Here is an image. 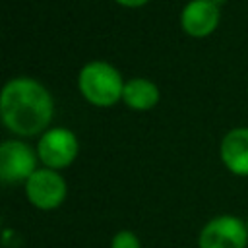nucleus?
<instances>
[{
  "label": "nucleus",
  "mask_w": 248,
  "mask_h": 248,
  "mask_svg": "<svg viewBox=\"0 0 248 248\" xmlns=\"http://www.w3.org/2000/svg\"><path fill=\"white\" fill-rule=\"evenodd\" d=\"M116 2L118 4H124V6H130V8H138V6H143L149 0H116Z\"/></svg>",
  "instance_id": "nucleus-11"
},
{
  "label": "nucleus",
  "mask_w": 248,
  "mask_h": 248,
  "mask_svg": "<svg viewBox=\"0 0 248 248\" xmlns=\"http://www.w3.org/2000/svg\"><path fill=\"white\" fill-rule=\"evenodd\" d=\"M110 248H141V244H140V238H138L136 232H132V231H118L112 236Z\"/></svg>",
  "instance_id": "nucleus-10"
},
{
  "label": "nucleus",
  "mask_w": 248,
  "mask_h": 248,
  "mask_svg": "<svg viewBox=\"0 0 248 248\" xmlns=\"http://www.w3.org/2000/svg\"><path fill=\"white\" fill-rule=\"evenodd\" d=\"M248 227L234 215H219L211 219L200 232V248H246Z\"/></svg>",
  "instance_id": "nucleus-3"
},
{
  "label": "nucleus",
  "mask_w": 248,
  "mask_h": 248,
  "mask_svg": "<svg viewBox=\"0 0 248 248\" xmlns=\"http://www.w3.org/2000/svg\"><path fill=\"white\" fill-rule=\"evenodd\" d=\"M182 29L192 37L209 35L219 23V8L213 0H192L184 6L180 16Z\"/></svg>",
  "instance_id": "nucleus-7"
},
{
  "label": "nucleus",
  "mask_w": 248,
  "mask_h": 248,
  "mask_svg": "<svg viewBox=\"0 0 248 248\" xmlns=\"http://www.w3.org/2000/svg\"><path fill=\"white\" fill-rule=\"evenodd\" d=\"M37 157L33 149L17 140L4 141L0 147V176L4 182H27L37 170Z\"/></svg>",
  "instance_id": "nucleus-6"
},
{
  "label": "nucleus",
  "mask_w": 248,
  "mask_h": 248,
  "mask_svg": "<svg viewBox=\"0 0 248 248\" xmlns=\"http://www.w3.org/2000/svg\"><path fill=\"white\" fill-rule=\"evenodd\" d=\"M246 227H248V223H246Z\"/></svg>",
  "instance_id": "nucleus-12"
},
{
  "label": "nucleus",
  "mask_w": 248,
  "mask_h": 248,
  "mask_svg": "<svg viewBox=\"0 0 248 248\" xmlns=\"http://www.w3.org/2000/svg\"><path fill=\"white\" fill-rule=\"evenodd\" d=\"M27 200L39 209H56L66 198V182L52 169H37L25 182Z\"/></svg>",
  "instance_id": "nucleus-4"
},
{
  "label": "nucleus",
  "mask_w": 248,
  "mask_h": 248,
  "mask_svg": "<svg viewBox=\"0 0 248 248\" xmlns=\"http://www.w3.org/2000/svg\"><path fill=\"white\" fill-rule=\"evenodd\" d=\"M221 159L231 172L248 176V128H234L223 138Z\"/></svg>",
  "instance_id": "nucleus-8"
},
{
  "label": "nucleus",
  "mask_w": 248,
  "mask_h": 248,
  "mask_svg": "<svg viewBox=\"0 0 248 248\" xmlns=\"http://www.w3.org/2000/svg\"><path fill=\"white\" fill-rule=\"evenodd\" d=\"M4 124L19 134L33 136L46 128L52 118L50 93L31 78H16L6 83L0 99Z\"/></svg>",
  "instance_id": "nucleus-1"
},
{
  "label": "nucleus",
  "mask_w": 248,
  "mask_h": 248,
  "mask_svg": "<svg viewBox=\"0 0 248 248\" xmlns=\"http://www.w3.org/2000/svg\"><path fill=\"white\" fill-rule=\"evenodd\" d=\"M37 151L46 169H64L78 155V138L66 128H52L43 134Z\"/></svg>",
  "instance_id": "nucleus-5"
},
{
  "label": "nucleus",
  "mask_w": 248,
  "mask_h": 248,
  "mask_svg": "<svg viewBox=\"0 0 248 248\" xmlns=\"http://www.w3.org/2000/svg\"><path fill=\"white\" fill-rule=\"evenodd\" d=\"M79 91L83 93V97L99 107H108L114 105L124 91V83L120 74L107 62H89L81 68L79 78Z\"/></svg>",
  "instance_id": "nucleus-2"
},
{
  "label": "nucleus",
  "mask_w": 248,
  "mask_h": 248,
  "mask_svg": "<svg viewBox=\"0 0 248 248\" xmlns=\"http://www.w3.org/2000/svg\"><path fill=\"white\" fill-rule=\"evenodd\" d=\"M124 103L134 110H147L157 105L159 101V89L153 81L143 78H132L124 83L122 91Z\"/></svg>",
  "instance_id": "nucleus-9"
}]
</instances>
